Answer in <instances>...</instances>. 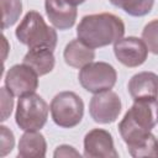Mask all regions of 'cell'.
<instances>
[{"mask_svg": "<svg viewBox=\"0 0 158 158\" xmlns=\"http://www.w3.org/2000/svg\"><path fill=\"white\" fill-rule=\"evenodd\" d=\"M158 123V100L137 99L118 123L121 138L132 157H156L157 138L152 130Z\"/></svg>", "mask_w": 158, "mask_h": 158, "instance_id": "obj_1", "label": "cell"}, {"mask_svg": "<svg viewBox=\"0 0 158 158\" xmlns=\"http://www.w3.org/2000/svg\"><path fill=\"white\" fill-rule=\"evenodd\" d=\"M123 35V21L110 12L86 15L77 27L78 40L90 48H100L115 43Z\"/></svg>", "mask_w": 158, "mask_h": 158, "instance_id": "obj_2", "label": "cell"}, {"mask_svg": "<svg viewBox=\"0 0 158 158\" xmlns=\"http://www.w3.org/2000/svg\"><path fill=\"white\" fill-rule=\"evenodd\" d=\"M16 38L31 48H48L54 51L57 46V32L49 27L40 12L28 11L15 31Z\"/></svg>", "mask_w": 158, "mask_h": 158, "instance_id": "obj_3", "label": "cell"}, {"mask_svg": "<svg viewBox=\"0 0 158 158\" xmlns=\"http://www.w3.org/2000/svg\"><path fill=\"white\" fill-rule=\"evenodd\" d=\"M49 111L48 104L40 95L33 93L21 96L15 114L16 125L23 131H38L46 125Z\"/></svg>", "mask_w": 158, "mask_h": 158, "instance_id": "obj_4", "label": "cell"}, {"mask_svg": "<svg viewBox=\"0 0 158 158\" xmlns=\"http://www.w3.org/2000/svg\"><path fill=\"white\" fill-rule=\"evenodd\" d=\"M53 122L63 128H73L80 123L84 115V102L73 91L57 94L49 105Z\"/></svg>", "mask_w": 158, "mask_h": 158, "instance_id": "obj_5", "label": "cell"}, {"mask_svg": "<svg viewBox=\"0 0 158 158\" xmlns=\"http://www.w3.org/2000/svg\"><path fill=\"white\" fill-rule=\"evenodd\" d=\"M78 79L86 91L98 94L114 88L117 73L116 69L106 62H91L80 69Z\"/></svg>", "mask_w": 158, "mask_h": 158, "instance_id": "obj_6", "label": "cell"}, {"mask_svg": "<svg viewBox=\"0 0 158 158\" xmlns=\"http://www.w3.org/2000/svg\"><path fill=\"white\" fill-rule=\"evenodd\" d=\"M38 74L27 64L12 65L5 75V88L14 96L33 94L38 88Z\"/></svg>", "mask_w": 158, "mask_h": 158, "instance_id": "obj_7", "label": "cell"}, {"mask_svg": "<svg viewBox=\"0 0 158 158\" xmlns=\"http://www.w3.org/2000/svg\"><path fill=\"white\" fill-rule=\"evenodd\" d=\"M121 100L118 95L111 90L94 94L89 102V114L98 123H112L121 112Z\"/></svg>", "mask_w": 158, "mask_h": 158, "instance_id": "obj_8", "label": "cell"}, {"mask_svg": "<svg viewBox=\"0 0 158 158\" xmlns=\"http://www.w3.org/2000/svg\"><path fill=\"white\" fill-rule=\"evenodd\" d=\"M148 48L143 40L130 36L122 37L114 43V53L117 60L128 68L142 65L148 57Z\"/></svg>", "mask_w": 158, "mask_h": 158, "instance_id": "obj_9", "label": "cell"}, {"mask_svg": "<svg viewBox=\"0 0 158 158\" xmlns=\"http://www.w3.org/2000/svg\"><path fill=\"white\" fill-rule=\"evenodd\" d=\"M84 157L86 158H117L112 136L102 128H93L84 137Z\"/></svg>", "mask_w": 158, "mask_h": 158, "instance_id": "obj_10", "label": "cell"}, {"mask_svg": "<svg viewBox=\"0 0 158 158\" xmlns=\"http://www.w3.org/2000/svg\"><path fill=\"white\" fill-rule=\"evenodd\" d=\"M44 9L51 23L58 30L72 28L77 20V6L65 0H44Z\"/></svg>", "mask_w": 158, "mask_h": 158, "instance_id": "obj_11", "label": "cell"}, {"mask_svg": "<svg viewBox=\"0 0 158 158\" xmlns=\"http://www.w3.org/2000/svg\"><path fill=\"white\" fill-rule=\"evenodd\" d=\"M128 93L133 100L158 98V75L152 72L135 74L128 81Z\"/></svg>", "mask_w": 158, "mask_h": 158, "instance_id": "obj_12", "label": "cell"}, {"mask_svg": "<svg viewBox=\"0 0 158 158\" xmlns=\"http://www.w3.org/2000/svg\"><path fill=\"white\" fill-rule=\"evenodd\" d=\"M47 152L44 136L38 131H25L21 136L17 148V156L21 158H43Z\"/></svg>", "mask_w": 158, "mask_h": 158, "instance_id": "obj_13", "label": "cell"}, {"mask_svg": "<svg viewBox=\"0 0 158 158\" xmlns=\"http://www.w3.org/2000/svg\"><path fill=\"white\" fill-rule=\"evenodd\" d=\"M64 62L73 68L81 69L86 64L91 63L95 58L94 48L88 47L80 40H72L64 48L63 52Z\"/></svg>", "mask_w": 158, "mask_h": 158, "instance_id": "obj_14", "label": "cell"}, {"mask_svg": "<svg viewBox=\"0 0 158 158\" xmlns=\"http://www.w3.org/2000/svg\"><path fill=\"white\" fill-rule=\"evenodd\" d=\"M23 63L31 67L40 77L51 73L54 68V54L48 48H31L23 57Z\"/></svg>", "mask_w": 158, "mask_h": 158, "instance_id": "obj_15", "label": "cell"}, {"mask_svg": "<svg viewBox=\"0 0 158 158\" xmlns=\"http://www.w3.org/2000/svg\"><path fill=\"white\" fill-rule=\"evenodd\" d=\"M114 6L122 9L126 14L141 17L151 12L154 0H109Z\"/></svg>", "mask_w": 158, "mask_h": 158, "instance_id": "obj_16", "label": "cell"}, {"mask_svg": "<svg viewBox=\"0 0 158 158\" xmlns=\"http://www.w3.org/2000/svg\"><path fill=\"white\" fill-rule=\"evenodd\" d=\"M1 4V21H2V30L11 27L17 22L20 15L22 12V2L21 0H0Z\"/></svg>", "mask_w": 158, "mask_h": 158, "instance_id": "obj_17", "label": "cell"}, {"mask_svg": "<svg viewBox=\"0 0 158 158\" xmlns=\"http://www.w3.org/2000/svg\"><path fill=\"white\" fill-rule=\"evenodd\" d=\"M142 40L153 54L158 56V19L148 22L142 31Z\"/></svg>", "mask_w": 158, "mask_h": 158, "instance_id": "obj_18", "label": "cell"}, {"mask_svg": "<svg viewBox=\"0 0 158 158\" xmlns=\"http://www.w3.org/2000/svg\"><path fill=\"white\" fill-rule=\"evenodd\" d=\"M0 135H1V141H0V156L5 157L7 153H10L15 146V137L11 130H9L6 126L1 125L0 126Z\"/></svg>", "mask_w": 158, "mask_h": 158, "instance_id": "obj_19", "label": "cell"}, {"mask_svg": "<svg viewBox=\"0 0 158 158\" xmlns=\"http://www.w3.org/2000/svg\"><path fill=\"white\" fill-rule=\"evenodd\" d=\"M14 107V95L4 86L1 88V121H6Z\"/></svg>", "mask_w": 158, "mask_h": 158, "instance_id": "obj_20", "label": "cell"}, {"mask_svg": "<svg viewBox=\"0 0 158 158\" xmlns=\"http://www.w3.org/2000/svg\"><path fill=\"white\" fill-rule=\"evenodd\" d=\"M53 157H56V158H58V157H80V153L78 151H75V148L72 146L60 144L56 148Z\"/></svg>", "mask_w": 158, "mask_h": 158, "instance_id": "obj_21", "label": "cell"}, {"mask_svg": "<svg viewBox=\"0 0 158 158\" xmlns=\"http://www.w3.org/2000/svg\"><path fill=\"white\" fill-rule=\"evenodd\" d=\"M65 1H68L70 5H73V6H78V5H80V4H83L85 0H65Z\"/></svg>", "mask_w": 158, "mask_h": 158, "instance_id": "obj_22", "label": "cell"}, {"mask_svg": "<svg viewBox=\"0 0 158 158\" xmlns=\"http://www.w3.org/2000/svg\"><path fill=\"white\" fill-rule=\"evenodd\" d=\"M156 157H158V141H157V146H156Z\"/></svg>", "mask_w": 158, "mask_h": 158, "instance_id": "obj_23", "label": "cell"}]
</instances>
